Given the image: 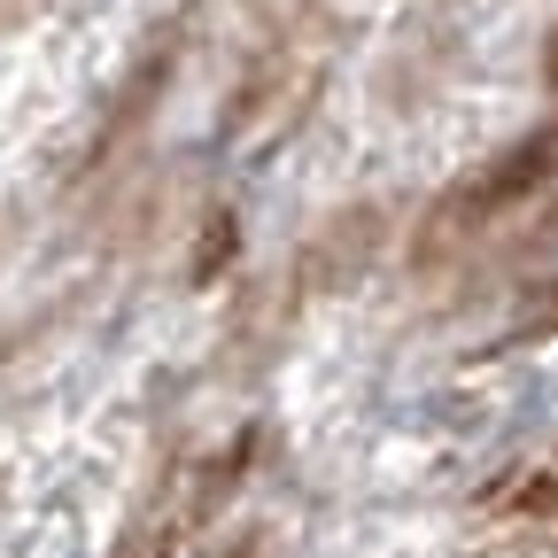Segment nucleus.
<instances>
[{
    "instance_id": "nucleus-1",
    "label": "nucleus",
    "mask_w": 558,
    "mask_h": 558,
    "mask_svg": "<svg viewBox=\"0 0 558 558\" xmlns=\"http://www.w3.org/2000/svg\"><path fill=\"white\" fill-rule=\"evenodd\" d=\"M550 171H558V132H535L527 148H512L497 171H481V179H465L458 194H442V209L427 218V233H418V256H435V248H450V241L481 233L488 218H497V209H512V202L543 194V186H550Z\"/></svg>"
},
{
    "instance_id": "nucleus-2",
    "label": "nucleus",
    "mask_w": 558,
    "mask_h": 558,
    "mask_svg": "<svg viewBox=\"0 0 558 558\" xmlns=\"http://www.w3.org/2000/svg\"><path fill=\"white\" fill-rule=\"evenodd\" d=\"M226 248H233V218H218V226H209V248H202L194 279H218V271H226Z\"/></svg>"
},
{
    "instance_id": "nucleus-3",
    "label": "nucleus",
    "mask_w": 558,
    "mask_h": 558,
    "mask_svg": "<svg viewBox=\"0 0 558 558\" xmlns=\"http://www.w3.org/2000/svg\"><path fill=\"white\" fill-rule=\"evenodd\" d=\"M520 318H527V326H558V279H550V288H535V295L520 303Z\"/></svg>"
},
{
    "instance_id": "nucleus-4",
    "label": "nucleus",
    "mask_w": 558,
    "mask_h": 558,
    "mask_svg": "<svg viewBox=\"0 0 558 558\" xmlns=\"http://www.w3.org/2000/svg\"><path fill=\"white\" fill-rule=\"evenodd\" d=\"M527 505H535V512H558V458H550V465H543V481L527 488Z\"/></svg>"
}]
</instances>
